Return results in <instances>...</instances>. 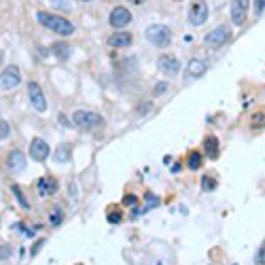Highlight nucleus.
<instances>
[{
    "label": "nucleus",
    "mask_w": 265,
    "mask_h": 265,
    "mask_svg": "<svg viewBox=\"0 0 265 265\" xmlns=\"http://www.w3.org/2000/svg\"><path fill=\"white\" fill-rule=\"evenodd\" d=\"M36 20H39L45 28H49L51 32L60 34V36L75 34V23L68 21L66 17H61V15H53V13H47V11H39V13H36Z\"/></svg>",
    "instance_id": "obj_1"
},
{
    "label": "nucleus",
    "mask_w": 265,
    "mask_h": 265,
    "mask_svg": "<svg viewBox=\"0 0 265 265\" xmlns=\"http://www.w3.org/2000/svg\"><path fill=\"white\" fill-rule=\"evenodd\" d=\"M72 123L79 127V129H98L104 125V119L94 110H77L75 115H72Z\"/></svg>",
    "instance_id": "obj_2"
},
{
    "label": "nucleus",
    "mask_w": 265,
    "mask_h": 265,
    "mask_svg": "<svg viewBox=\"0 0 265 265\" xmlns=\"http://www.w3.org/2000/svg\"><path fill=\"white\" fill-rule=\"evenodd\" d=\"M146 41L155 47H168L172 41V32L163 23H153V26L146 28Z\"/></svg>",
    "instance_id": "obj_3"
},
{
    "label": "nucleus",
    "mask_w": 265,
    "mask_h": 265,
    "mask_svg": "<svg viewBox=\"0 0 265 265\" xmlns=\"http://www.w3.org/2000/svg\"><path fill=\"white\" fill-rule=\"evenodd\" d=\"M208 21V4L206 0H193L189 7V23L191 26H204Z\"/></svg>",
    "instance_id": "obj_4"
},
{
    "label": "nucleus",
    "mask_w": 265,
    "mask_h": 265,
    "mask_svg": "<svg viewBox=\"0 0 265 265\" xmlns=\"http://www.w3.org/2000/svg\"><path fill=\"white\" fill-rule=\"evenodd\" d=\"M20 83H21L20 68H17V66H7V68L2 70V75H0V89L11 91V89H15Z\"/></svg>",
    "instance_id": "obj_5"
},
{
    "label": "nucleus",
    "mask_w": 265,
    "mask_h": 265,
    "mask_svg": "<svg viewBox=\"0 0 265 265\" xmlns=\"http://www.w3.org/2000/svg\"><path fill=\"white\" fill-rule=\"evenodd\" d=\"M229 39H231L229 26H217V28L212 30V32L206 34L204 42H206V45H210V47H221V45H225V42L229 41Z\"/></svg>",
    "instance_id": "obj_6"
},
{
    "label": "nucleus",
    "mask_w": 265,
    "mask_h": 265,
    "mask_svg": "<svg viewBox=\"0 0 265 265\" xmlns=\"http://www.w3.org/2000/svg\"><path fill=\"white\" fill-rule=\"evenodd\" d=\"M28 96H30V102H32L34 110L45 113V110H47V100H45V94H42L41 85L36 83V81H30L28 83Z\"/></svg>",
    "instance_id": "obj_7"
},
{
    "label": "nucleus",
    "mask_w": 265,
    "mask_h": 265,
    "mask_svg": "<svg viewBox=\"0 0 265 265\" xmlns=\"http://www.w3.org/2000/svg\"><path fill=\"white\" fill-rule=\"evenodd\" d=\"M129 21H132V13H129V9H125V7H115L113 11H110L108 23H110L113 28L121 30V28H125Z\"/></svg>",
    "instance_id": "obj_8"
},
{
    "label": "nucleus",
    "mask_w": 265,
    "mask_h": 265,
    "mask_svg": "<svg viewBox=\"0 0 265 265\" xmlns=\"http://www.w3.org/2000/svg\"><path fill=\"white\" fill-rule=\"evenodd\" d=\"M157 66H159V70L165 72V75H170V77H176L178 72H181V61H178L174 55H168V53L159 55Z\"/></svg>",
    "instance_id": "obj_9"
},
{
    "label": "nucleus",
    "mask_w": 265,
    "mask_h": 265,
    "mask_svg": "<svg viewBox=\"0 0 265 265\" xmlns=\"http://www.w3.org/2000/svg\"><path fill=\"white\" fill-rule=\"evenodd\" d=\"M250 0H233L231 2V21L236 26H242L246 21V13H248Z\"/></svg>",
    "instance_id": "obj_10"
},
{
    "label": "nucleus",
    "mask_w": 265,
    "mask_h": 265,
    "mask_svg": "<svg viewBox=\"0 0 265 265\" xmlns=\"http://www.w3.org/2000/svg\"><path fill=\"white\" fill-rule=\"evenodd\" d=\"M49 153H51V149H49V144L42 138H34L32 143H30V157H32L34 162H45L49 157Z\"/></svg>",
    "instance_id": "obj_11"
},
{
    "label": "nucleus",
    "mask_w": 265,
    "mask_h": 265,
    "mask_svg": "<svg viewBox=\"0 0 265 265\" xmlns=\"http://www.w3.org/2000/svg\"><path fill=\"white\" fill-rule=\"evenodd\" d=\"M7 165H9L11 172H17V174L23 172V170H26V157H23V153L13 149L9 153V157H7Z\"/></svg>",
    "instance_id": "obj_12"
},
{
    "label": "nucleus",
    "mask_w": 265,
    "mask_h": 265,
    "mask_svg": "<svg viewBox=\"0 0 265 265\" xmlns=\"http://www.w3.org/2000/svg\"><path fill=\"white\" fill-rule=\"evenodd\" d=\"M204 72H206V61L200 60V58H193L187 66L184 79H200V77H204Z\"/></svg>",
    "instance_id": "obj_13"
},
{
    "label": "nucleus",
    "mask_w": 265,
    "mask_h": 265,
    "mask_svg": "<svg viewBox=\"0 0 265 265\" xmlns=\"http://www.w3.org/2000/svg\"><path fill=\"white\" fill-rule=\"evenodd\" d=\"M36 191H39L41 195H53L55 191H58V181L55 178H51V176H42V178H39L36 181Z\"/></svg>",
    "instance_id": "obj_14"
},
{
    "label": "nucleus",
    "mask_w": 265,
    "mask_h": 265,
    "mask_svg": "<svg viewBox=\"0 0 265 265\" xmlns=\"http://www.w3.org/2000/svg\"><path fill=\"white\" fill-rule=\"evenodd\" d=\"M132 41H134V36L129 32H115V34L108 36V45L110 47H119V49L129 47L132 45Z\"/></svg>",
    "instance_id": "obj_15"
},
{
    "label": "nucleus",
    "mask_w": 265,
    "mask_h": 265,
    "mask_svg": "<svg viewBox=\"0 0 265 265\" xmlns=\"http://www.w3.org/2000/svg\"><path fill=\"white\" fill-rule=\"evenodd\" d=\"M204 151H206V155L210 159L219 157V140H217V136H208L204 140Z\"/></svg>",
    "instance_id": "obj_16"
},
{
    "label": "nucleus",
    "mask_w": 265,
    "mask_h": 265,
    "mask_svg": "<svg viewBox=\"0 0 265 265\" xmlns=\"http://www.w3.org/2000/svg\"><path fill=\"white\" fill-rule=\"evenodd\" d=\"M51 51H53L55 58L61 60V61L70 58V45H68V42H55V45L51 47Z\"/></svg>",
    "instance_id": "obj_17"
},
{
    "label": "nucleus",
    "mask_w": 265,
    "mask_h": 265,
    "mask_svg": "<svg viewBox=\"0 0 265 265\" xmlns=\"http://www.w3.org/2000/svg\"><path fill=\"white\" fill-rule=\"evenodd\" d=\"M202 153L200 151H193V153H189V157H187V168L189 170H200L202 168Z\"/></svg>",
    "instance_id": "obj_18"
},
{
    "label": "nucleus",
    "mask_w": 265,
    "mask_h": 265,
    "mask_svg": "<svg viewBox=\"0 0 265 265\" xmlns=\"http://www.w3.org/2000/svg\"><path fill=\"white\" fill-rule=\"evenodd\" d=\"M11 191H13V195L17 197V202H20V206H21V208H26V210H28V208H30V202L26 200V195H23V191H21L20 187H17V184H11Z\"/></svg>",
    "instance_id": "obj_19"
},
{
    "label": "nucleus",
    "mask_w": 265,
    "mask_h": 265,
    "mask_svg": "<svg viewBox=\"0 0 265 265\" xmlns=\"http://www.w3.org/2000/svg\"><path fill=\"white\" fill-rule=\"evenodd\" d=\"M55 159H58V162H68L70 159V146L68 144H60L58 151H55Z\"/></svg>",
    "instance_id": "obj_20"
},
{
    "label": "nucleus",
    "mask_w": 265,
    "mask_h": 265,
    "mask_svg": "<svg viewBox=\"0 0 265 265\" xmlns=\"http://www.w3.org/2000/svg\"><path fill=\"white\" fill-rule=\"evenodd\" d=\"M202 189H204V191H214V189H217V178L204 176V178H202Z\"/></svg>",
    "instance_id": "obj_21"
},
{
    "label": "nucleus",
    "mask_w": 265,
    "mask_h": 265,
    "mask_svg": "<svg viewBox=\"0 0 265 265\" xmlns=\"http://www.w3.org/2000/svg\"><path fill=\"white\" fill-rule=\"evenodd\" d=\"M61 219H64V212H61L60 208H55V210L49 214V223H51V225H60Z\"/></svg>",
    "instance_id": "obj_22"
},
{
    "label": "nucleus",
    "mask_w": 265,
    "mask_h": 265,
    "mask_svg": "<svg viewBox=\"0 0 265 265\" xmlns=\"http://www.w3.org/2000/svg\"><path fill=\"white\" fill-rule=\"evenodd\" d=\"M255 263L257 265H265V240L261 242V246H259L257 255H255Z\"/></svg>",
    "instance_id": "obj_23"
},
{
    "label": "nucleus",
    "mask_w": 265,
    "mask_h": 265,
    "mask_svg": "<svg viewBox=\"0 0 265 265\" xmlns=\"http://www.w3.org/2000/svg\"><path fill=\"white\" fill-rule=\"evenodd\" d=\"M9 134H11V127H9V123L4 121V119H0V140L9 138Z\"/></svg>",
    "instance_id": "obj_24"
},
{
    "label": "nucleus",
    "mask_w": 265,
    "mask_h": 265,
    "mask_svg": "<svg viewBox=\"0 0 265 265\" xmlns=\"http://www.w3.org/2000/svg\"><path fill=\"white\" fill-rule=\"evenodd\" d=\"M123 221V214L121 212H117V210H110L108 212V223L110 225H117V223H121Z\"/></svg>",
    "instance_id": "obj_25"
},
{
    "label": "nucleus",
    "mask_w": 265,
    "mask_h": 265,
    "mask_svg": "<svg viewBox=\"0 0 265 265\" xmlns=\"http://www.w3.org/2000/svg\"><path fill=\"white\" fill-rule=\"evenodd\" d=\"M252 127H265V113H259L252 117Z\"/></svg>",
    "instance_id": "obj_26"
},
{
    "label": "nucleus",
    "mask_w": 265,
    "mask_h": 265,
    "mask_svg": "<svg viewBox=\"0 0 265 265\" xmlns=\"http://www.w3.org/2000/svg\"><path fill=\"white\" fill-rule=\"evenodd\" d=\"M9 257H11V246L2 244V246H0V261H7Z\"/></svg>",
    "instance_id": "obj_27"
},
{
    "label": "nucleus",
    "mask_w": 265,
    "mask_h": 265,
    "mask_svg": "<svg viewBox=\"0 0 265 265\" xmlns=\"http://www.w3.org/2000/svg\"><path fill=\"white\" fill-rule=\"evenodd\" d=\"M170 87V83H165V81H162V83H157L155 85V89H153V96H162L165 89Z\"/></svg>",
    "instance_id": "obj_28"
},
{
    "label": "nucleus",
    "mask_w": 265,
    "mask_h": 265,
    "mask_svg": "<svg viewBox=\"0 0 265 265\" xmlns=\"http://www.w3.org/2000/svg\"><path fill=\"white\" fill-rule=\"evenodd\" d=\"M15 227H17V229H20V231H21L26 238H34V229H30V227H26L23 223H17Z\"/></svg>",
    "instance_id": "obj_29"
},
{
    "label": "nucleus",
    "mask_w": 265,
    "mask_h": 265,
    "mask_svg": "<svg viewBox=\"0 0 265 265\" xmlns=\"http://www.w3.org/2000/svg\"><path fill=\"white\" fill-rule=\"evenodd\" d=\"M123 204H125V206L138 204V197H136V195H125V197H123Z\"/></svg>",
    "instance_id": "obj_30"
},
{
    "label": "nucleus",
    "mask_w": 265,
    "mask_h": 265,
    "mask_svg": "<svg viewBox=\"0 0 265 265\" xmlns=\"http://www.w3.org/2000/svg\"><path fill=\"white\" fill-rule=\"evenodd\" d=\"M265 9V0H255V15H261Z\"/></svg>",
    "instance_id": "obj_31"
},
{
    "label": "nucleus",
    "mask_w": 265,
    "mask_h": 265,
    "mask_svg": "<svg viewBox=\"0 0 265 265\" xmlns=\"http://www.w3.org/2000/svg\"><path fill=\"white\" fill-rule=\"evenodd\" d=\"M42 246H45V238H41L39 242H36V244L32 246V257H34V255H39V250L42 248Z\"/></svg>",
    "instance_id": "obj_32"
},
{
    "label": "nucleus",
    "mask_w": 265,
    "mask_h": 265,
    "mask_svg": "<svg viewBox=\"0 0 265 265\" xmlns=\"http://www.w3.org/2000/svg\"><path fill=\"white\" fill-rule=\"evenodd\" d=\"M129 2H134V4H143L144 0H129Z\"/></svg>",
    "instance_id": "obj_33"
},
{
    "label": "nucleus",
    "mask_w": 265,
    "mask_h": 265,
    "mask_svg": "<svg viewBox=\"0 0 265 265\" xmlns=\"http://www.w3.org/2000/svg\"><path fill=\"white\" fill-rule=\"evenodd\" d=\"M81 2H91V0H81Z\"/></svg>",
    "instance_id": "obj_34"
}]
</instances>
